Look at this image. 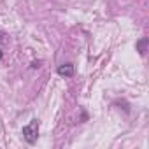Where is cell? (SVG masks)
<instances>
[{"label":"cell","instance_id":"cell-4","mask_svg":"<svg viewBox=\"0 0 149 149\" xmlns=\"http://www.w3.org/2000/svg\"><path fill=\"white\" fill-rule=\"evenodd\" d=\"M39 63H40V61H33V63H32V68H39V67H40Z\"/></svg>","mask_w":149,"mask_h":149},{"label":"cell","instance_id":"cell-2","mask_svg":"<svg viewBox=\"0 0 149 149\" xmlns=\"http://www.w3.org/2000/svg\"><path fill=\"white\" fill-rule=\"evenodd\" d=\"M56 72H58V76H61V77H72L74 72H76V67H74L72 63H63V65L58 67Z\"/></svg>","mask_w":149,"mask_h":149},{"label":"cell","instance_id":"cell-3","mask_svg":"<svg viewBox=\"0 0 149 149\" xmlns=\"http://www.w3.org/2000/svg\"><path fill=\"white\" fill-rule=\"evenodd\" d=\"M147 44H149V39L147 37H142V39H139L137 40V51H139V54L140 56H144L146 54V51H147Z\"/></svg>","mask_w":149,"mask_h":149},{"label":"cell","instance_id":"cell-1","mask_svg":"<svg viewBox=\"0 0 149 149\" xmlns=\"http://www.w3.org/2000/svg\"><path fill=\"white\" fill-rule=\"evenodd\" d=\"M23 139L28 142V144H35L37 139H39V119H32L28 125L23 126Z\"/></svg>","mask_w":149,"mask_h":149},{"label":"cell","instance_id":"cell-5","mask_svg":"<svg viewBox=\"0 0 149 149\" xmlns=\"http://www.w3.org/2000/svg\"><path fill=\"white\" fill-rule=\"evenodd\" d=\"M4 58V53H2V49H0V60H2Z\"/></svg>","mask_w":149,"mask_h":149}]
</instances>
